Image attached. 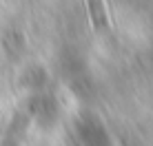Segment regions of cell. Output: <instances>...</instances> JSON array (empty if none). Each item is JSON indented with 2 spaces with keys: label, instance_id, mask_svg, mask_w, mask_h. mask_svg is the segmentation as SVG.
<instances>
[{
  "label": "cell",
  "instance_id": "cell-1",
  "mask_svg": "<svg viewBox=\"0 0 153 146\" xmlns=\"http://www.w3.org/2000/svg\"><path fill=\"white\" fill-rule=\"evenodd\" d=\"M87 13H89V20H91V29L96 33H102V31L111 29L104 0H87Z\"/></svg>",
  "mask_w": 153,
  "mask_h": 146
}]
</instances>
